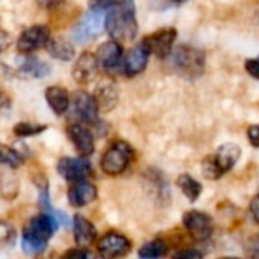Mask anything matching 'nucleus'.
Instances as JSON below:
<instances>
[{
    "label": "nucleus",
    "mask_w": 259,
    "mask_h": 259,
    "mask_svg": "<svg viewBox=\"0 0 259 259\" xmlns=\"http://www.w3.org/2000/svg\"><path fill=\"white\" fill-rule=\"evenodd\" d=\"M105 27L115 41H134L138 33L134 0H117L105 18Z\"/></svg>",
    "instance_id": "f257e3e1"
},
{
    "label": "nucleus",
    "mask_w": 259,
    "mask_h": 259,
    "mask_svg": "<svg viewBox=\"0 0 259 259\" xmlns=\"http://www.w3.org/2000/svg\"><path fill=\"white\" fill-rule=\"evenodd\" d=\"M58 228H59L58 220L47 212L38 214L33 219H30L21 237L23 252L27 255L42 253L47 247L49 240L52 238V235L56 232Z\"/></svg>",
    "instance_id": "f03ea898"
},
{
    "label": "nucleus",
    "mask_w": 259,
    "mask_h": 259,
    "mask_svg": "<svg viewBox=\"0 0 259 259\" xmlns=\"http://www.w3.org/2000/svg\"><path fill=\"white\" fill-rule=\"evenodd\" d=\"M241 156V147L234 143L222 144L214 155H209L202 162V173L209 181H217L231 171Z\"/></svg>",
    "instance_id": "7ed1b4c3"
},
{
    "label": "nucleus",
    "mask_w": 259,
    "mask_h": 259,
    "mask_svg": "<svg viewBox=\"0 0 259 259\" xmlns=\"http://www.w3.org/2000/svg\"><path fill=\"white\" fill-rule=\"evenodd\" d=\"M171 65L181 77L199 79L205 71V53L191 46H179L171 52Z\"/></svg>",
    "instance_id": "20e7f679"
},
{
    "label": "nucleus",
    "mask_w": 259,
    "mask_h": 259,
    "mask_svg": "<svg viewBox=\"0 0 259 259\" xmlns=\"http://www.w3.org/2000/svg\"><path fill=\"white\" fill-rule=\"evenodd\" d=\"M132 153H134V150L126 141L114 143L102 156L100 167H102L103 173H106L109 176L121 175L127 168V165L132 159Z\"/></svg>",
    "instance_id": "39448f33"
},
{
    "label": "nucleus",
    "mask_w": 259,
    "mask_h": 259,
    "mask_svg": "<svg viewBox=\"0 0 259 259\" xmlns=\"http://www.w3.org/2000/svg\"><path fill=\"white\" fill-rule=\"evenodd\" d=\"M103 12L90 9L73 27L71 38L76 42H88L94 38H97L103 30Z\"/></svg>",
    "instance_id": "423d86ee"
},
{
    "label": "nucleus",
    "mask_w": 259,
    "mask_h": 259,
    "mask_svg": "<svg viewBox=\"0 0 259 259\" xmlns=\"http://www.w3.org/2000/svg\"><path fill=\"white\" fill-rule=\"evenodd\" d=\"M71 114L79 121L96 124L99 121V106L96 103L94 96L88 94L87 91H76L70 100Z\"/></svg>",
    "instance_id": "0eeeda50"
},
{
    "label": "nucleus",
    "mask_w": 259,
    "mask_h": 259,
    "mask_svg": "<svg viewBox=\"0 0 259 259\" xmlns=\"http://www.w3.org/2000/svg\"><path fill=\"white\" fill-rule=\"evenodd\" d=\"M176 36H178L176 29H173V27H164V29H159V30L153 32L152 35L146 36L143 39V42L146 44V47L149 49V52L153 53L156 58L165 59L173 52V44H175Z\"/></svg>",
    "instance_id": "6e6552de"
},
{
    "label": "nucleus",
    "mask_w": 259,
    "mask_h": 259,
    "mask_svg": "<svg viewBox=\"0 0 259 259\" xmlns=\"http://www.w3.org/2000/svg\"><path fill=\"white\" fill-rule=\"evenodd\" d=\"M182 222L188 234L196 241H206L211 238L214 225H212V219L208 214L200 211H188L184 214Z\"/></svg>",
    "instance_id": "1a4fd4ad"
},
{
    "label": "nucleus",
    "mask_w": 259,
    "mask_h": 259,
    "mask_svg": "<svg viewBox=\"0 0 259 259\" xmlns=\"http://www.w3.org/2000/svg\"><path fill=\"white\" fill-rule=\"evenodd\" d=\"M50 41V32L46 26L36 24L32 27H27L17 41V49L20 53H32L35 50H39L47 46Z\"/></svg>",
    "instance_id": "9d476101"
},
{
    "label": "nucleus",
    "mask_w": 259,
    "mask_h": 259,
    "mask_svg": "<svg viewBox=\"0 0 259 259\" xmlns=\"http://www.w3.org/2000/svg\"><path fill=\"white\" fill-rule=\"evenodd\" d=\"M131 241L118 232H108L97 243V250L103 258L124 256L131 252Z\"/></svg>",
    "instance_id": "9b49d317"
},
{
    "label": "nucleus",
    "mask_w": 259,
    "mask_h": 259,
    "mask_svg": "<svg viewBox=\"0 0 259 259\" xmlns=\"http://www.w3.org/2000/svg\"><path fill=\"white\" fill-rule=\"evenodd\" d=\"M58 173L68 182L83 181L91 175V164L83 158H70L65 156L58 162Z\"/></svg>",
    "instance_id": "f8f14e48"
},
{
    "label": "nucleus",
    "mask_w": 259,
    "mask_h": 259,
    "mask_svg": "<svg viewBox=\"0 0 259 259\" xmlns=\"http://www.w3.org/2000/svg\"><path fill=\"white\" fill-rule=\"evenodd\" d=\"M96 58H97L99 67H102L108 73H114L115 70H118L120 65H123V62H121L123 49H121V46H120L118 41L111 39V41L103 42L97 49Z\"/></svg>",
    "instance_id": "ddd939ff"
},
{
    "label": "nucleus",
    "mask_w": 259,
    "mask_h": 259,
    "mask_svg": "<svg viewBox=\"0 0 259 259\" xmlns=\"http://www.w3.org/2000/svg\"><path fill=\"white\" fill-rule=\"evenodd\" d=\"M99 71V62L96 55L91 52H83L73 67V77L79 85H87L93 82Z\"/></svg>",
    "instance_id": "4468645a"
},
{
    "label": "nucleus",
    "mask_w": 259,
    "mask_h": 259,
    "mask_svg": "<svg viewBox=\"0 0 259 259\" xmlns=\"http://www.w3.org/2000/svg\"><path fill=\"white\" fill-rule=\"evenodd\" d=\"M67 135L82 156H90L94 153V137L87 126L73 123L67 127Z\"/></svg>",
    "instance_id": "2eb2a0df"
},
{
    "label": "nucleus",
    "mask_w": 259,
    "mask_h": 259,
    "mask_svg": "<svg viewBox=\"0 0 259 259\" xmlns=\"http://www.w3.org/2000/svg\"><path fill=\"white\" fill-rule=\"evenodd\" d=\"M149 56H150V52L144 42L135 46L134 49H131L127 52V55L123 61V73L127 77H134V76L140 74L141 71H144Z\"/></svg>",
    "instance_id": "dca6fc26"
},
{
    "label": "nucleus",
    "mask_w": 259,
    "mask_h": 259,
    "mask_svg": "<svg viewBox=\"0 0 259 259\" xmlns=\"http://www.w3.org/2000/svg\"><path fill=\"white\" fill-rule=\"evenodd\" d=\"M67 197H68V203L71 206L82 208V206H87L88 203H91L97 197V188L93 184L87 182V179L71 182Z\"/></svg>",
    "instance_id": "f3484780"
},
{
    "label": "nucleus",
    "mask_w": 259,
    "mask_h": 259,
    "mask_svg": "<svg viewBox=\"0 0 259 259\" xmlns=\"http://www.w3.org/2000/svg\"><path fill=\"white\" fill-rule=\"evenodd\" d=\"M73 234H74L76 244L82 246V247L93 244L97 237V231H96L94 225L82 215L73 217Z\"/></svg>",
    "instance_id": "a211bd4d"
},
{
    "label": "nucleus",
    "mask_w": 259,
    "mask_h": 259,
    "mask_svg": "<svg viewBox=\"0 0 259 259\" xmlns=\"http://www.w3.org/2000/svg\"><path fill=\"white\" fill-rule=\"evenodd\" d=\"M50 73L47 62L35 56H23L18 62V74L30 79H41Z\"/></svg>",
    "instance_id": "6ab92c4d"
},
{
    "label": "nucleus",
    "mask_w": 259,
    "mask_h": 259,
    "mask_svg": "<svg viewBox=\"0 0 259 259\" xmlns=\"http://www.w3.org/2000/svg\"><path fill=\"white\" fill-rule=\"evenodd\" d=\"M94 99L100 112H109L118 103V90L112 82H105L96 90Z\"/></svg>",
    "instance_id": "aec40b11"
},
{
    "label": "nucleus",
    "mask_w": 259,
    "mask_h": 259,
    "mask_svg": "<svg viewBox=\"0 0 259 259\" xmlns=\"http://www.w3.org/2000/svg\"><path fill=\"white\" fill-rule=\"evenodd\" d=\"M46 100L56 115H62L70 108V96L62 87H49L46 90Z\"/></svg>",
    "instance_id": "412c9836"
},
{
    "label": "nucleus",
    "mask_w": 259,
    "mask_h": 259,
    "mask_svg": "<svg viewBox=\"0 0 259 259\" xmlns=\"http://www.w3.org/2000/svg\"><path fill=\"white\" fill-rule=\"evenodd\" d=\"M49 55L55 59H59V61H71L74 58V47L73 44L59 36V38H50V41L47 42L46 46Z\"/></svg>",
    "instance_id": "4be33fe9"
},
{
    "label": "nucleus",
    "mask_w": 259,
    "mask_h": 259,
    "mask_svg": "<svg viewBox=\"0 0 259 259\" xmlns=\"http://www.w3.org/2000/svg\"><path fill=\"white\" fill-rule=\"evenodd\" d=\"M179 190L184 193V196L190 200V202H196L200 194H202V184L197 182L193 176L190 175H181L176 181Z\"/></svg>",
    "instance_id": "5701e85b"
},
{
    "label": "nucleus",
    "mask_w": 259,
    "mask_h": 259,
    "mask_svg": "<svg viewBox=\"0 0 259 259\" xmlns=\"http://www.w3.org/2000/svg\"><path fill=\"white\" fill-rule=\"evenodd\" d=\"M165 253H167V246L162 240H155L152 243H147L138 252L140 258L146 259L161 258V256H165Z\"/></svg>",
    "instance_id": "b1692460"
},
{
    "label": "nucleus",
    "mask_w": 259,
    "mask_h": 259,
    "mask_svg": "<svg viewBox=\"0 0 259 259\" xmlns=\"http://www.w3.org/2000/svg\"><path fill=\"white\" fill-rule=\"evenodd\" d=\"M0 164H6L11 168H17L23 164V156L15 149L0 144Z\"/></svg>",
    "instance_id": "393cba45"
},
{
    "label": "nucleus",
    "mask_w": 259,
    "mask_h": 259,
    "mask_svg": "<svg viewBox=\"0 0 259 259\" xmlns=\"http://www.w3.org/2000/svg\"><path fill=\"white\" fill-rule=\"evenodd\" d=\"M47 129V126L44 124H32V123H18L14 127V134L20 138H26V137H32L36 134H41Z\"/></svg>",
    "instance_id": "a878e982"
},
{
    "label": "nucleus",
    "mask_w": 259,
    "mask_h": 259,
    "mask_svg": "<svg viewBox=\"0 0 259 259\" xmlns=\"http://www.w3.org/2000/svg\"><path fill=\"white\" fill-rule=\"evenodd\" d=\"M117 0H90V9L105 12L106 9H111Z\"/></svg>",
    "instance_id": "bb28decb"
},
{
    "label": "nucleus",
    "mask_w": 259,
    "mask_h": 259,
    "mask_svg": "<svg viewBox=\"0 0 259 259\" xmlns=\"http://www.w3.org/2000/svg\"><path fill=\"white\" fill-rule=\"evenodd\" d=\"M12 238H14V231H12V228H11L8 223L0 222V244H6V243H9Z\"/></svg>",
    "instance_id": "cd10ccee"
},
{
    "label": "nucleus",
    "mask_w": 259,
    "mask_h": 259,
    "mask_svg": "<svg viewBox=\"0 0 259 259\" xmlns=\"http://www.w3.org/2000/svg\"><path fill=\"white\" fill-rule=\"evenodd\" d=\"M94 255L91 252H88L87 249H83L82 246L77 247V249H73V250H68L64 253V258H79V259H87L93 258Z\"/></svg>",
    "instance_id": "c85d7f7f"
},
{
    "label": "nucleus",
    "mask_w": 259,
    "mask_h": 259,
    "mask_svg": "<svg viewBox=\"0 0 259 259\" xmlns=\"http://www.w3.org/2000/svg\"><path fill=\"white\" fill-rule=\"evenodd\" d=\"M246 250H247V255L252 256V258H259V235L252 237L247 244H246Z\"/></svg>",
    "instance_id": "c756f323"
},
{
    "label": "nucleus",
    "mask_w": 259,
    "mask_h": 259,
    "mask_svg": "<svg viewBox=\"0 0 259 259\" xmlns=\"http://www.w3.org/2000/svg\"><path fill=\"white\" fill-rule=\"evenodd\" d=\"M203 256L202 252L196 250V249H188V250H181L175 253V258L178 259H200Z\"/></svg>",
    "instance_id": "7c9ffc66"
},
{
    "label": "nucleus",
    "mask_w": 259,
    "mask_h": 259,
    "mask_svg": "<svg viewBox=\"0 0 259 259\" xmlns=\"http://www.w3.org/2000/svg\"><path fill=\"white\" fill-rule=\"evenodd\" d=\"M247 73L255 77L256 80H259V59H247L246 64H244Z\"/></svg>",
    "instance_id": "2f4dec72"
},
{
    "label": "nucleus",
    "mask_w": 259,
    "mask_h": 259,
    "mask_svg": "<svg viewBox=\"0 0 259 259\" xmlns=\"http://www.w3.org/2000/svg\"><path fill=\"white\" fill-rule=\"evenodd\" d=\"M247 137L253 147H259V124H253L247 129Z\"/></svg>",
    "instance_id": "473e14b6"
},
{
    "label": "nucleus",
    "mask_w": 259,
    "mask_h": 259,
    "mask_svg": "<svg viewBox=\"0 0 259 259\" xmlns=\"http://www.w3.org/2000/svg\"><path fill=\"white\" fill-rule=\"evenodd\" d=\"M11 35L6 32V30H2L0 29V55L5 52V50H8V47L11 46Z\"/></svg>",
    "instance_id": "72a5a7b5"
},
{
    "label": "nucleus",
    "mask_w": 259,
    "mask_h": 259,
    "mask_svg": "<svg viewBox=\"0 0 259 259\" xmlns=\"http://www.w3.org/2000/svg\"><path fill=\"white\" fill-rule=\"evenodd\" d=\"M250 212H252L255 222L259 223V194L258 196H255V197L252 199V202H250Z\"/></svg>",
    "instance_id": "f704fd0d"
},
{
    "label": "nucleus",
    "mask_w": 259,
    "mask_h": 259,
    "mask_svg": "<svg viewBox=\"0 0 259 259\" xmlns=\"http://www.w3.org/2000/svg\"><path fill=\"white\" fill-rule=\"evenodd\" d=\"M61 2H62V0H36V3H38L41 8H46V9L53 8V6L59 5Z\"/></svg>",
    "instance_id": "c9c22d12"
},
{
    "label": "nucleus",
    "mask_w": 259,
    "mask_h": 259,
    "mask_svg": "<svg viewBox=\"0 0 259 259\" xmlns=\"http://www.w3.org/2000/svg\"><path fill=\"white\" fill-rule=\"evenodd\" d=\"M187 0H171V3H175V5H182V3H185Z\"/></svg>",
    "instance_id": "e433bc0d"
},
{
    "label": "nucleus",
    "mask_w": 259,
    "mask_h": 259,
    "mask_svg": "<svg viewBox=\"0 0 259 259\" xmlns=\"http://www.w3.org/2000/svg\"><path fill=\"white\" fill-rule=\"evenodd\" d=\"M258 59H259V56H258Z\"/></svg>",
    "instance_id": "4c0bfd02"
}]
</instances>
